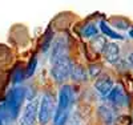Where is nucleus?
I'll list each match as a JSON object with an SVG mask.
<instances>
[{
    "label": "nucleus",
    "mask_w": 133,
    "mask_h": 125,
    "mask_svg": "<svg viewBox=\"0 0 133 125\" xmlns=\"http://www.w3.org/2000/svg\"><path fill=\"white\" fill-rule=\"evenodd\" d=\"M75 101V92L72 87L64 85L59 92V104L55 110L53 116V125H65L69 116L71 107Z\"/></svg>",
    "instance_id": "f257e3e1"
},
{
    "label": "nucleus",
    "mask_w": 133,
    "mask_h": 125,
    "mask_svg": "<svg viewBox=\"0 0 133 125\" xmlns=\"http://www.w3.org/2000/svg\"><path fill=\"white\" fill-rule=\"evenodd\" d=\"M25 97V89L23 87H15L8 92L7 98H5V110L8 117H11V120L17 119L21 105H23V101Z\"/></svg>",
    "instance_id": "f03ea898"
},
{
    "label": "nucleus",
    "mask_w": 133,
    "mask_h": 125,
    "mask_svg": "<svg viewBox=\"0 0 133 125\" xmlns=\"http://www.w3.org/2000/svg\"><path fill=\"white\" fill-rule=\"evenodd\" d=\"M53 97L51 93H44L41 100H40V104L37 105V119L41 125H45L53 115Z\"/></svg>",
    "instance_id": "7ed1b4c3"
},
{
    "label": "nucleus",
    "mask_w": 133,
    "mask_h": 125,
    "mask_svg": "<svg viewBox=\"0 0 133 125\" xmlns=\"http://www.w3.org/2000/svg\"><path fill=\"white\" fill-rule=\"evenodd\" d=\"M71 60L68 57H63L57 61L52 63V77L56 80L57 83H63L66 78L69 77V72H71Z\"/></svg>",
    "instance_id": "20e7f679"
},
{
    "label": "nucleus",
    "mask_w": 133,
    "mask_h": 125,
    "mask_svg": "<svg viewBox=\"0 0 133 125\" xmlns=\"http://www.w3.org/2000/svg\"><path fill=\"white\" fill-rule=\"evenodd\" d=\"M68 41L65 37H57L52 41V55H51V63H55L63 57H68Z\"/></svg>",
    "instance_id": "39448f33"
},
{
    "label": "nucleus",
    "mask_w": 133,
    "mask_h": 125,
    "mask_svg": "<svg viewBox=\"0 0 133 125\" xmlns=\"http://www.w3.org/2000/svg\"><path fill=\"white\" fill-rule=\"evenodd\" d=\"M107 98L116 107H125L128 104V97L124 92V89L121 85L113 87V89L109 92V95L107 96Z\"/></svg>",
    "instance_id": "423d86ee"
},
{
    "label": "nucleus",
    "mask_w": 133,
    "mask_h": 125,
    "mask_svg": "<svg viewBox=\"0 0 133 125\" xmlns=\"http://www.w3.org/2000/svg\"><path fill=\"white\" fill-rule=\"evenodd\" d=\"M36 119H37V104L35 101H31L24 108L23 116L20 119V125H35Z\"/></svg>",
    "instance_id": "0eeeda50"
},
{
    "label": "nucleus",
    "mask_w": 133,
    "mask_h": 125,
    "mask_svg": "<svg viewBox=\"0 0 133 125\" xmlns=\"http://www.w3.org/2000/svg\"><path fill=\"white\" fill-rule=\"evenodd\" d=\"M113 87H115L113 80L109 76H100L97 80H96V83H95L96 90H97V92H100L101 95H104V96H108L109 92L113 89Z\"/></svg>",
    "instance_id": "6e6552de"
},
{
    "label": "nucleus",
    "mask_w": 133,
    "mask_h": 125,
    "mask_svg": "<svg viewBox=\"0 0 133 125\" xmlns=\"http://www.w3.org/2000/svg\"><path fill=\"white\" fill-rule=\"evenodd\" d=\"M103 55H104V59L108 63H110V64L117 63V60L120 57V47H118V44H116V43H107L105 48L103 51Z\"/></svg>",
    "instance_id": "1a4fd4ad"
},
{
    "label": "nucleus",
    "mask_w": 133,
    "mask_h": 125,
    "mask_svg": "<svg viewBox=\"0 0 133 125\" xmlns=\"http://www.w3.org/2000/svg\"><path fill=\"white\" fill-rule=\"evenodd\" d=\"M98 116L105 125H112L115 119H116L113 109L110 107H107V105H103V107L98 108Z\"/></svg>",
    "instance_id": "9d476101"
},
{
    "label": "nucleus",
    "mask_w": 133,
    "mask_h": 125,
    "mask_svg": "<svg viewBox=\"0 0 133 125\" xmlns=\"http://www.w3.org/2000/svg\"><path fill=\"white\" fill-rule=\"evenodd\" d=\"M69 77L75 81H83L85 80V71L84 68L79 64H71V72H69Z\"/></svg>",
    "instance_id": "9b49d317"
},
{
    "label": "nucleus",
    "mask_w": 133,
    "mask_h": 125,
    "mask_svg": "<svg viewBox=\"0 0 133 125\" xmlns=\"http://www.w3.org/2000/svg\"><path fill=\"white\" fill-rule=\"evenodd\" d=\"M91 45H92V48H93L95 52L103 53L105 45H107V40H105L104 36H96V37L93 39V41L91 43Z\"/></svg>",
    "instance_id": "f8f14e48"
},
{
    "label": "nucleus",
    "mask_w": 133,
    "mask_h": 125,
    "mask_svg": "<svg viewBox=\"0 0 133 125\" xmlns=\"http://www.w3.org/2000/svg\"><path fill=\"white\" fill-rule=\"evenodd\" d=\"M98 33V28L95 25V24H87L83 27L81 29V35L84 37H93Z\"/></svg>",
    "instance_id": "ddd939ff"
},
{
    "label": "nucleus",
    "mask_w": 133,
    "mask_h": 125,
    "mask_svg": "<svg viewBox=\"0 0 133 125\" xmlns=\"http://www.w3.org/2000/svg\"><path fill=\"white\" fill-rule=\"evenodd\" d=\"M100 28H101V31L105 33L107 36H109V37H112V39H118V40L123 39V36H121L120 33H116L115 31H112V29H110V28L105 24L104 21H103V23H100Z\"/></svg>",
    "instance_id": "4468645a"
},
{
    "label": "nucleus",
    "mask_w": 133,
    "mask_h": 125,
    "mask_svg": "<svg viewBox=\"0 0 133 125\" xmlns=\"http://www.w3.org/2000/svg\"><path fill=\"white\" fill-rule=\"evenodd\" d=\"M36 65H37V59H36V56H33V57L31 59L28 67H27V71H25V77H31L33 73H35V69H36Z\"/></svg>",
    "instance_id": "2eb2a0df"
},
{
    "label": "nucleus",
    "mask_w": 133,
    "mask_h": 125,
    "mask_svg": "<svg viewBox=\"0 0 133 125\" xmlns=\"http://www.w3.org/2000/svg\"><path fill=\"white\" fill-rule=\"evenodd\" d=\"M132 120L129 116H117L112 125H130Z\"/></svg>",
    "instance_id": "dca6fc26"
},
{
    "label": "nucleus",
    "mask_w": 133,
    "mask_h": 125,
    "mask_svg": "<svg viewBox=\"0 0 133 125\" xmlns=\"http://www.w3.org/2000/svg\"><path fill=\"white\" fill-rule=\"evenodd\" d=\"M88 72H89L91 77H97L100 73H101V67H100L98 64H92V65H89V68H88Z\"/></svg>",
    "instance_id": "f3484780"
},
{
    "label": "nucleus",
    "mask_w": 133,
    "mask_h": 125,
    "mask_svg": "<svg viewBox=\"0 0 133 125\" xmlns=\"http://www.w3.org/2000/svg\"><path fill=\"white\" fill-rule=\"evenodd\" d=\"M25 77V75H24V72L23 71H20V69H17L15 73H14V77H12V80H14V83H21L23 81V78Z\"/></svg>",
    "instance_id": "a211bd4d"
},
{
    "label": "nucleus",
    "mask_w": 133,
    "mask_h": 125,
    "mask_svg": "<svg viewBox=\"0 0 133 125\" xmlns=\"http://www.w3.org/2000/svg\"><path fill=\"white\" fill-rule=\"evenodd\" d=\"M51 43H52V33H51V32H48V33H47L45 40H44V43H43V51H47V49H48V47L51 45Z\"/></svg>",
    "instance_id": "6ab92c4d"
},
{
    "label": "nucleus",
    "mask_w": 133,
    "mask_h": 125,
    "mask_svg": "<svg viewBox=\"0 0 133 125\" xmlns=\"http://www.w3.org/2000/svg\"><path fill=\"white\" fill-rule=\"evenodd\" d=\"M7 115V110H5V107L4 105H2L0 107V125H4V116ZM8 116V115H7Z\"/></svg>",
    "instance_id": "aec40b11"
},
{
    "label": "nucleus",
    "mask_w": 133,
    "mask_h": 125,
    "mask_svg": "<svg viewBox=\"0 0 133 125\" xmlns=\"http://www.w3.org/2000/svg\"><path fill=\"white\" fill-rule=\"evenodd\" d=\"M128 61H129V65H130V68L133 69V52L128 56Z\"/></svg>",
    "instance_id": "412c9836"
},
{
    "label": "nucleus",
    "mask_w": 133,
    "mask_h": 125,
    "mask_svg": "<svg viewBox=\"0 0 133 125\" xmlns=\"http://www.w3.org/2000/svg\"><path fill=\"white\" fill-rule=\"evenodd\" d=\"M129 36H130V37H133V28H132V29H130V32H129Z\"/></svg>",
    "instance_id": "4be33fe9"
},
{
    "label": "nucleus",
    "mask_w": 133,
    "mask_h": 125,
    "mask_svg": "<svg viewBox=\"0 0 133 125\" xmlns=\"http://www.w3.org/2000/svg\"><path fill=\"white\" fill-rule=\"evenodd\" d=\"M130 125H133V122H132V124H130Z\"/></svg>",
    "instance_id": "5701e85b"
}]
</instances>
